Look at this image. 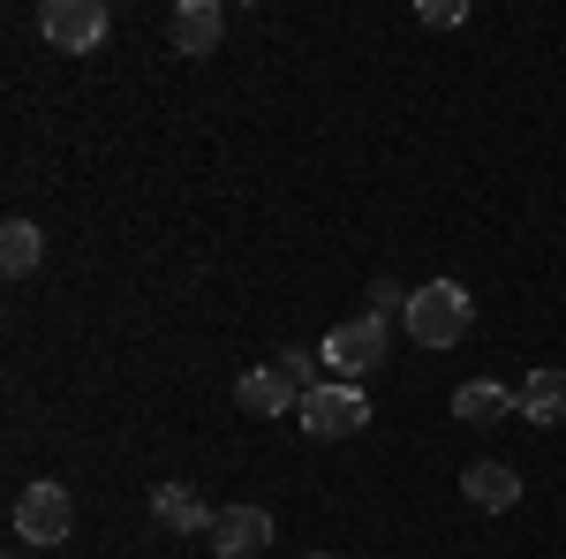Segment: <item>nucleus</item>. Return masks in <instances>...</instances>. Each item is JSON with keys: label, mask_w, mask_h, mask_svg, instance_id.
<instances>
[{"label": "nucleus", "mask_w": 566, "mask_h": 559, "mask_svg": "<svg viewBox=\"0 0 566 559\" xmlns=\"http://www.w3.org/2000/svg\"><path fill=\"white\" fill-rule=\"evenodd\" d=\"M234 401H242V416H287V408H303V393L287 386L272 363H264V371H250V379L234 386Z\"/></svg>", "instance_id": "nucleus-11"}, {"label": "nucleus", "mask_w": 566, "mask_h": 559, "mask_svg": "<svg viewBox=\"0 0 566 559\" xmlns=\"http://www.w3.org/2000/svg\"><path fill=\"white\" fill-rule=\"evenodd\" d=\"M423 23L431 31H453V23H469V8L461 0H423Z\"/></svg>", "instance_id": "nucleus-16"}, {"label": "nucleus", "mask_w": 566, "mask_h": 559, "mask_svg": "<svg viewBox=\"0 0 566 559\" xmlns=\"http://www.w3.org/2000/svg\"><path fill=\"white\" fill-rule=\"evenodd\" d=\"M453 416L461 424H506V416H522V393L499 386V379H469V386L453 393Z\"/></svg>", "instance_id": "nucleus-10"}, {"label": "nucleus", "mask_w": 566, "mask_h": 559, "mask_svg": "<svg viewBox=\"0 0 566 559\" xmlns=\"http://www.w3.org/2000/svg\"><path fill=\"white\" fill-rule=\"evenodd\" d=\"M39 258H45V235L31 219H8V227H0V265H8V280L39 272Z\"/></svg>", "instance_id": "nucleus-13"}, {"label": "nucleus", "mask_w": 566, "mask_h": 559, "mask_svg": "<svg viewBox=\"0 0 566 559\" xmlns=\"http://www.w3.org/2000/svg\"><path fill=\"white\" fill-rule=\"evenodd\" d=\"M522 416H528V424H566V371H559V363L528 371V386H522Z\"/></svg>", "instance_id": "nucleus-12"}, {"label": "nucleus", "mask_w": 566, "mask_h": 559, "mask_svg": "<svg viewBox=\"0 0 566 559\" xmlns=\"http://www.w3.org/2000/svg\"><path fill=\"white\" fill-rule=\"evenodd\" d=\"M295 424H303L310 438H355V431L370 424V401H363V386H348V379H325V386L303 393Z\"/></svg>", "instance_id": "nucleus-4"}, {"label": "nucleus", "mask_w": 566, "mask_h": 559, "mask_svg": "<svg viewBox=\"0 0 566 559\" xmlns=\"http://www.w3.org/2000/svg\"><path fill=\"white\" fill-rule=\"evenodd\" d=\"M386 348H392V325L363 310V318H340V325L325 333L317 363H333V379H348V386H355L363 371H378V363H386Z\"/></svg>", "instance_id": "nucleus-3"}, {"label": "nucleus", "mask_w": 566, "mask_h": 559, "mask_svg": "<svg viewBox=\"0 0 566 559\" xmlns=\"http://www.w3.org/2000/svg\"><path fill=\"white\" fill-rule=\"evenodd\" d=\"M151 515L167 521L175 537H212V529H219V515L205 507L197 484H159V491H151Z\"/></svg>", "instance_id": "nucleus-7"}, {"label": "nucleus", "mask_w": 566, "mask_h": 559, "mask_svg": "<svg viewBox=\"0 0 566 559\" xmlns=\"http://www.w3.org/2000/svg\"><path fill=\"white\" fill-rule=\"evenodd\" d=\"M272 371H280V379H287V386H295V393L325 386V379H317V355H303V348H287V355H280V363H272Z\"/></svg>", "instance_id": "nucleus-14"}, {"label": "nucleus", "mask_w": 566, "mask_h": 559, "mask_svg": "<svg viewBox=\"0 0 566 559\" xmlns=\"http://www.w3.org/2000/svg\"><path fill=\"white\" fill-rule=\"evenodd\" d=\"M408 341L416 348H453L469 341V325H476V302H469V288H453V280H431V288H416L408 296Z\"/></svg>", "instance_id": "nucleus-1"}, {"label": "nucleus", "mask_w": 566, "mask_h": 559, "mask_svg": "<svg viewBox=\"0 0 566 559\" xmlns=\"http://www.w3.org/2000/svg\"><path fill=\"white\" fill-rule=\"evenodd\" d=\"M219 39H227V8L219 0H181L175 15H167V45H175L181 61H205Z\"/></svg>", "instance_id": "nucleus-6"}, {"label": "nucleus", "mask_w": 566, "mask_h": 559, "mask_svg": "<svg viewBox=\"0 0 566 559\" xmlns=\"http://www.w3.org/2000/svg\"><path fill=\"white\" fill-rule=\"evenodd\" d=\"M370 318H408V296H400V288H392V280H378V288H370Z\"/></svg>", "instance_id": "nucleus-15"}, {"label": "nucleus", "mask_w": 566, "mask_h": 559, "mask_svg": "<svg viewBox=\"0 0 566 559\" xmlns=\"http://www.w3.org/2000/svg\"><path fill=\"white\" fill-rule=\"evenodd\" d=\"M8 521H15V545H69V529H76V499H69V484L39 476V484L15 491Z\"/></svg>", "instance_id": "nucleus-2"}, {"label": "nucleus", "mask_w": 566, "mask_h": 559, "mask_svg": "<svg viewBox=\"0 0 566 559\" xmlns=\"http://www.w3.org/2000/svg\"><path fill=\"white\" fill-rule=\"evenodd\" d=\"M212 545H219V559L264 552V545H272V515H264V507H227V515H219V529H212Z\"/></svg>", "instance_id": "nucleus-9"}, {"label": "nucleus", "mask_w": 566, "mask_h": 559, "mask_svg": "<svg viewBox=\"0 0 566 559\" xmlns=\"http://www.w3.org/2000/svg\"><path fill=\"white\" fill-rule=\"evenodd\" d=\"M461 491H469L476 515H514V507H522V476L506 469V462H469Z\"/></svg>", "instance_id": "nucleus-8"}, {"label": "nucleus", "mask_w": 566, "mask_h": 559, "mask_svg": "<svg viewBox=\"0 0 566 559\" xmlns=\"http://www.w3.org/2000/svg\"><path fill=\"white\" fill-rule=\"evenodd\" d=\"M39 31H45V45H61V53H98L106 31H114V15H106V0H45Z\"/></svg>", "instance_id": "nucleus-5"}]
</instances>
